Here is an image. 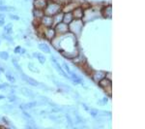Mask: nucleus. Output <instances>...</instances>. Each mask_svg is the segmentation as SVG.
Instances as JSON below:
<instances>
[{"label": "nucleus", "instance_id": "6ab92c4d", "mask_svg": "<svg viewBox=\"0 0 145 129\" xmlns=\"http://www.w3.org/2000/svg\"><path fill=\"white\" fill-rule=\"evenodd\" d=\"M17 9L13 6H5V5H0V11L1 12H15Z\"/></svg>", "mask_w": 145, "mask_h": 129}, {"label": "nucleus", "instance_id": "c85d7f7f", "mask_svg": "<svg viewBox=\"0 0 145 129\" xmlns=\"http://www.w3.org/2000/svg\"><path fill=\"white\" fill-rule=\"evenodd\" d=\"M8 100H9L10 102H16V101H18V99L15 95L12 94V95H9V96H8Z\"/></svg>", "mask_w": 145, "mask_h": 129}, {"label": "nucleus", "instance_id": "f704fd0d", "mask_svg": "<svg viewBox=\"0 0 145 129\" xmlns=\"http://www.w3.org/2000/svg\"><path fill=\"white\" fill-rule=\"evenodd\" d=\"M47 118L50 119H52V120H54V121H56V119H58V117L57 116H54V115H48Z\"/></svg>", "mask_w": 145, "mask_h": 129}, {"label": "nucleus", "instance_id": "a211bd4d", "mask_svg": "<svg viewBox=\"0 0 145 129\" xmlns=\"http://www.w3.org/2000/svg\"><path fill=\"white\" fill-rule=\"evenodd\" d=\"M38 48L41 50V51H44L45 53H50V48L48 47L47 44H45V43H40L38 44Z\"/></svg>", "mask_w": 145, "mask_h": 129}, {"label": "nucleus", "instance_id": "f03ea898", "mask_svg": "<svg viewBox=\"0 0 145 129\" xmlns=\"http://www.w3.org/2000/svg\"><path fill=\"white\" fill-rule=\"evenodd\" d=\"M83 26V22L81 21V20H76L74 19L72 22L69 24V31L72 33L74 36H76L77 34L80 33L81 29Z\"/></svg>", "mask_w": 145, "mask_h": 129}, {"label": "nucleus", "instance_id": "dca6fc26", "mask_svg": "<svg viewBox=\"0 0 145 129\" xmlns=\"http://www.w3.org/2000/svg\"><path fill=\"white\" fill-rule=\"evenodd\" d=\"M32 14H33V17L35 18V20H39V21H40V20L45 16V12H44V10L35 9V8L33 9Z\"/></svg>", "mask_w": 145, "mask_h": 129}, {"label": "nucleus", "instance_id": "20e7f679", "mask_svg": "<svg viewBox=\"0 0 145 129\" xmlns=\"http://www.w3.org/2000/svg\"><path fill=\"white\" fill-rule=\"evenodd\" d=\"M56 32H55V29L54 27H45L44 30H43V36H45V38L48 41H52L55 37H56Z\"/></svg>", "mask_w": 145, "mask_h": 129}, {"label": "nucleus", "instance_id": "2f4dec72", "mask_svg": "<svg viewBox=\"0 0 145 129\" xmlns=\"http://www.w3.org/2000/svg\"><path fill=\"white\" fill-rule=\"evenodd\" d=\"M22 115H23V117H24V118H26V119H32V116H31L28 112H26V111H23Z\"/></svg>", "mask_w": 145, "mask_h": 129}, {"label": "nucleus", "instance_id": "ddd939ff", "mask_svg": "<svg viewBox=\"0 0 145 129\" xmlns=\"http://www.w3.org/2000/svg\"><path fill=\"white\" fill-rule=\"evenodd\" d=\"M73 20H74V19H73V17H72V12H65V13H63L62 21H63L64 23H66V24L69 25Z\"/></svg>", "mask_w": 145, "mask_h": 129}, {"label": "nucleus", "instance_id": "9d476101", "mask_svg": "<svg viewBox=\"0 0 145 129\" xmlns=\"http://www.w3.org/2000/svg\"><path fill=\"white\" fill-rule=\"evenodd\" d=\"M46 4H47V0H33V7L35 9L45 10Z\"/></svg>", "mask_w": 145, "mask_h": 129}, {"label": "nucleus", "instance_id": "a19ab883", "mask_svg": "<svg viewBox=\"0 0 145 129\" xmlns=\"http://www.w3.org/2000/svg\"><path fill=\"white\" fill-rule=\"evenodd\" d=\"M5 70H4V68H2V67H0V72H4Z\"/></svg>", "mask_w": 145, "mask_h": 129}, {"label": "nucleus", "instance_id": "0eeeda50", "mask_svg": "<svg viewBox=\"0 0 145 129\" xmlns=\"http://www.w3.org/2000/svg\"><path fill=\"white\" fill-rule=\"evenodd\" d=\"M72 14L73 19L81 20L83 18V16H84V10H83V8L81 6H77L72 11Z\"/></svg>", "mask_w": 145, "mask_h": 129}, {"label": "nucleus", "instance_id": "f3484780", "mask_svg": "<svg viewBox=\"0 0 145 129\" xmlns=\"http://www.w3.org/2000/svg\"><path fill=\"white\" fill-rule=\"evenodd\" d=\"M20 92H21L24 96L29 97V98H34L35 95H36L32 90H30V89H28V88H25V87H22L21 90H20Z\"/></svg>", "mask_w": 145, "mask_h": 129}, {"label": "nucleus", "instance_id": "4468645a", "mask_svg": "<svg viewBox=\"0 0 145 129\" xmlns=\"http://www.w3.org/2000/svg\"><path fill=\"white\" fill-rule=\"evenodd\" d=\"M38 105L36 101H32V102H29V103H24V104H20L19 106V109L23 110V111H26V110H29V109H33L34 107H36Z\"/></svg>", "mask_w": 145, "mask_h": 129}, {"label": "nucleus", "instance_id": "423d86ee", "mask_svg": "<svg viewBox=\"0 0 145 129\" xmlns=\"http://www.w3.org/2000/svg\"><path fill=\"white\" fill-rule=\"evenodd\" d=\"M40 24L43 25L44 27H51L54 24V20H53V17L50 16H44L41 20H40Z\"/></svg>", "mask_w": 145, "mask_h": 129}, {"label": "nucleus", "instance_id": "f8f14e48", "mask_svg": "<svg viewBox=\"0 0 145 129\" xmlns=\"http://www.w3.org/2000/svg\"><path fill=\"white\" fill-rule=\"evenodd\" d=\"M111 11H112V7H111V5H107V6H105V7H103L102 8V16L104 17V18H106V19H109V18H111Z\"/></svg>", "mask_w": 145, "mask_h": 129}, {"label": "nucleus", "instance_id": "1a4fd4ad", "mask_svg": "<svg viewBox=\"0 0 145 129\" xmlns=\"http://www.w3.org/2000/svg\"><path fill=\"white\" fill-rule=\"evenodd\" d=\"M20 77H21L22 81H24L25 83L29 84L30 86H39V83L37 82L35 79H33V78H30V77L26 76L25 74H23V72H22V73H20Z\"/></svg>", "mask_w": 145, "mask_h": 129}, {"label": "nucleus", "instance_id": "aec40b11", "mask_svg": "<svg viewBox=\"0 0 145 129\" xmlns=\"http://www.w3.org/2000/svg\"><path fill=\"white\" fill-rule=\"evenodd\" d=\"M62 18H63V13L60 12L58 14H56L55 16H53V20H54V24L58 23V22H61L62 21Z\"/></svg>", "mask_w": 145, "mask_h": 129}, {"label": "nucleus", "instance_id": "5701e85b", "mask_svg": "<svg viewBox=\"0 0 145 129\" xmlns=\"http://www.w3.org/2000/svg\"><path fill=\"white\" fill-rule=\"evenodd\" d=\"M53 82H54V84L58 86V87H61V88H63V89L65 88V89H67V90H71V87L68 86V85L62 84V83H60V82H56V81H54V80H53Z\"/></svg>", "mask_w": 145, "mask_h": 129}, {"label": "nucleus", "instance_id": "4c0bfd02", "mask_svg": "<svg viewBox=\"0 0 145 129\" xmlns=\"http://www.w3.org/2000/svg\"><path fill=\"white\" fill-rule=\"evenodd\" d=\"M20 50H21V47L20 46H18V47H16L15 48V53H19L20 52Z\"/></svg>", "mask_w": 145, "mask_h": 129}, {"label": "nucleus", "instance_id": "4be33fe9", "mask_svg": "<svg viewBox=\"0 0 145 129\" xmlns=\"http://www.w3.org/2000/svg\"><path fill=\"white\" fill-rule=\"evenodd\" d=\"M36 58L38 59V61L41 63V64H44L45 62V56L44 54H42L41 52H37Z\"/></svg>", "mask_w": 145, "mask_h": 129}, {"label": "nucleus", "instance_id": "ea45409f", "mask_svg": "<svg viewBox=\"0 0 145 129\" xmlns=\"http://www.w3.org/2000/svg\"><path fill=\"white\" fill-rule=\"evenodd\" d=\"M19 53H21V54H24V53H26V50L21 48V50H20V52H19Z\"/></svg>", "mask_w": 145, "mask_h": 129}, {"label": "nucleus", "instance_id": "b1692460", "mask_svg": "<svg viewBox=\"0 0 145 129\" xmlns=\"http://www.w3.org/2000/svg\"><path fill=\"white\" fill-rule=\"evenodd\" d=\"M6 79H7L8 82H10L11 84H15V83H16V79H15V77L12 75V73H6Z\"/></svg>", "mask_w": 145, "mask_h": 129}, {"label": "nucleus", "instance_id": "2eb2a0df", "mask_svg": "<svg viewBox=\"0 0 145 129\" xmlns=\"http://www.w3.org/2000/svg\"><path fill=\"white\" fill-rule=\"evenodd\" d=\"M70 80H72L74 85H77V84H82V83H83L82 78H81V77H79L78 75H76L75 73H73L72 71L70 73Z\"/></svg>", "mask_w": 145, "mask_h": 129}, {"label": "nucleus", "instance_id": "7ed1b4c3", "mask_svg": "<svg viewBox=\"0 0 145 129\" xmlns=\"http://www.w3.org/2000/svg\"><path fill=\"white\" fill-rule=\"evenodd\" d=\"M54 29H55V32L57 35H64V34L70 32L69 31V25L64 23L63 21L56 23L54 26Z\"/></svg>", "mask_w": 145, "mask_h": 129}, {"label": "nucleus", "instance_id": "c756f323", "mask_svg": "<svg viewBox=\"0 0 145 129\" xmlns=\"http://www.w3.org/2000/svg\"><path fill=\"white\" fill-rule=\"evenodd\" d=\"M99 111L98 110H90V114H91V116L93 117V118H97L98 116H99Z\"/></svg>", "mask_w": 145, "mask_h": 129}, {"label": "nucleus", "instance_id": "412c9836", "mask_svg": "<svg viewBox=\"0 0 145 129\" xmlns=\"http://www.w3.org/2000/svg\"><path fill=\"white\" fill-rule=\"evenodd\" d=\"M4 33L9 34V35L13 33V24L12 23H8L4 26Z\"/></svg>", "mask_w": 145, "mask_h": 129}, {"label": "nucleus", "instance_id": "39448f33", "mask_svg": "<svg viewBox=\"0 0 145 129\" xmlns=\"http://www.w3.org/2000/svg\"><path fill=\"white\" fill-rule=\"evenodd\" d=\"M50 60H51V63L53 64V66L55 67V69H56V70H57V71L61 74V76H62V77H65L66 79H70V77L68 76V74L64 71V69L62 68V66L59 64V62L56 60V58H55L54 56H51V59H50Z\"/></svg>", "mask_w": 145, "mask_h": 129}, {"label": "nucleus", "instance_id": "6e6552de", "mask_svg": "<svg viewBox=\"0 0 145 129\" xmlns=\"http://www.w3.org/2000/svg\"><path fill=\"white\" fill-rule=\"evenodd\" d=\"M91 76L95 83H99L102 79H104L107 76V73L104 71H95V72H93V74Z\"/></svg>", "mask_w": 145, "mask_h": 129}, {"label": "nucleus", "instance_id": "f257e3e1", "mask_svg": "<svg viewBox=\"0 0 145 129\" xmlns=\"http://www.w3.org/2000/svg\"><path fill=\"white\" fill-rule=\"evenodd\" d=\"M62 7H63L62 4L59 3V2H56V1H53V0H47V4H46V6L44 10L45 15L53 17L56 14L62 12Z\"/></svg>", "mask_w": 145, "mask_h": 129}, {"label": "nucleus", "instance_id": "473e14b6", "mask_svg": "<svg viewBox=\"0 0 145 129\" xmlns=\"http://www.w3.org/2000/svg\"><path fill=\"white\" fill-rule=\"evenodd\" d=\"M1 120H3V121H4L6 124H8V125L12 124V123H11V121H10V120H9L7 118H5V117H2V118H1Z\"/></svg>", "mask_w": 145, "mask_h": 129}, {"label": "nucleus", "instance_id": "a878e982", "mask_svg": "<svg viewBox=\"0 0 145 129\" xmlns=\"http://www.w3.org/2000/svg\"><path fill=\"white\" fill-rule=\"evenodd\" d=\"M0 57H1L3 60H8L9 57H10V55H9L8 51L3 50V51H0Z\"/></svg>", "mask_w": 145, "mask_h": 129}, {"label": "nucleus", "instance_id": "c9c22d12", "mask_svg": "<svg viewBox=\"0 0 145 129\" xmlns=\"http://www.w3.org/2000/svg\"><path fill=\"white\" fill-rule=\"evenodd\" d=\"M99 113H101L102 116H111V113H110V112H108V111H101V112H99Z\"/></svg>", "mask_w": 145, "mask_h": 129}, {"label": "nucleus", "instance_id": "bb28decb", "mask_svg": "<svg viewBox=\"0 0 145 129\" xmlns=\"http://www.w3.org/2000/svg\"><path fill=\"white\" fill-rule=\"evenodd\" d=\"M62 68H63V69H65V72H66L67 74H70V73L72 72V70L70 69L69 65H68V64H67L66 62H64V61L62 62Z\"/></svg>", "mask_w": 145, "mask_h": 129}, {"label": "nucleus", "instance_id": "cd10ccee", "mask_svg": "<svg viewBox=\"0 0 145 129\" xmlns=\"http://www.w3.org/2000/svg\"><path fill=\"white\" fill-rule=\"evenodd\" d=\"M28 68H29L30 71H32V72H34V73H39V70L35 67V65H34L32 62H29V63H28Z\"/></svg>", "mask_w": 145, "mask_h": 129}, {"label": "nucleus", "instance_id": "58836bf2", "mask_svg": "<svg viewBox=\"0 0 145 129\" xmlns=\"http://www.w3.org/2000/svg\"><path fill=\"white\" fill-rule=\"evenodd\" d=\"M82 107H83V109L85 110V111H90V108L86 105V104H84V103H82Z\"/></svg>", "mask_w": 145, "mask_h": 129}, {"label": "nucleus", "instance_id": "79ce46f5", "mask_svg": "<svg viewBox=\"0 0 145 129\" xmlns=\"http://www.w3.org/2000/svg\"><path fill=\"white\" fill-rule=\"evenodd\" d=\"M25 1H28V0H25Z\"/></svg>", "mask_w": 145, "mask_h": 129}, {"label": "nucleus", "instance_id": "9b49d317", "mask_svg": "<svg viewBox=\"0 0 145 129\" xmlns=\"http://www.w3.org/2000/svg\"><path fill=\"white\" fill-rule=\"evenodd\" d=\"M98 84H99L100 87H102L103 89L107 90L108 88L111 87V80H109V78L105 77V78H104V79H102V80H101Z\"/></svg>", "mask_w": 145, "mask_h": 129}, {"label": "nucleus", "instance_id": "7c9ffc66", "mask_svg": "<svg viewBox=\"0 0 145 129\" xmlns=\"http://www.w3.org/2000/svg\"><path fill=\"white\" fill-rule=\"evenodd\" d=\"M5 15L4 14H0V26L5 24V19H4Z\"/></svg>", "mask_w": 145, "mask_h": 129}, {"label": "nucleus", "instance_id": "393cba45", "mask_svg": "<svg viewBox=\"0 0 145 129\" xmlns=\"http://www.w3.org/2000/svg\"><path fill=\"white\" fill-rule=\"evenodd\" d=\"M18 59H16V58H13V60H12V62H13V64H14V66H15V68L18 70V71H19L20 73H22V69L20 68V66H19V64L18 63V61H17Z\"/></svg>", "mask_w": 145, "mask_h": 129}, {"label": "nucleus", "instance_id": "72a5a7b5", "mask_svg": "<svg viewBox=\"0 0 145 129\" xmlns=\"http://www.w3.org/2000/svg\"><path fill=\"white\" fill-rule=\"evenodd\" d=\"M9 18L12 19V20H19V18H18V16H15V15H13V14H9Z\"/></svg>", "mask_w": 145, "mask_h": 129}, {"label": "nucleus", "instance_id": "e433bc0d", "mask_svg": "<svg viewBox=\"0 0 145 129\" xmlns=\"http://www.w3.org/2000/svg\"><path fill=\"white\" fill-rule=\"evenodd\" d=\"M66 118H67V119H68V122H69V124H70V125H73V122H72V119H71V118H70V116H69V115H68V114H67V115H66Z\"/></svg>", "mask_w": 145, "mask_h": 129}]
</instances>
